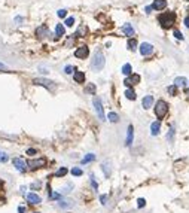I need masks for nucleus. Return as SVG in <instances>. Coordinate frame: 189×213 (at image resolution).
Listing matches in <instances>:
<instances>
[{
    "mask_svg": "<svg viewBox=\"0 0 189 213\" xmlns=\"http://www.w3.org/2000/svg\"><path fill=\"white\" fill-rule=\"evenodd\" d=\"M158 21H159V25L162 27V28H173L174 27V24H176V13L171 11H167V12H162V13H159V17H158Z\"/></svg>",
    "mask_w": 189,
    "mask_h": 213,
    "instance_id": "obj_1",
    "label": "nucleus"
},
{
    "mask_svg": "<svg viewBox=\"0 0 189 213\" xmlns=\"http://www.w3.org/2000/svg\"><path fill=\"white\" fill-rule=\"evenodd\" d=\"M104 64H106V58H104V55H103V52L100 49H97L92 54V58H91V70L100 72V70H103Z\"/></svg>",
    "mask_w": 189,
    "mask_h": 213,
    "instance_id": "obj_2",
    "label": "nucleus"
},
{
    "mask_svg": "<svg viewBox=\"0 0 189 213\" xmlns=\"http://www.w3.org/2000/svg\"><path fill=\"white\" fill-rule=\"evenodd\" d=\"M154 112H155V116L158 118V121H161L162 118H165V115L168 112V103L165 100H158L154 106Z\"/></svg>",
    "mask_w": 189,
    "mask_h": 213,
    "instance_id": "obj_3",
    "label": "nucleus"
},
{
    "mask_svg": "<svg viewBox=\"0 0 189 213\" xmlns=\"http://www.w3.org/2000/svg\"><path fill=\"white\" fill-rule=\"evenodd\" d=\"M92 104H94V109H95V112H97V116L100 118V121H106V116H104V107H103V101L100 100V97L94 95Z\"/></svg>",
    "mask_w": 189,
    "mask_h": 213,
    "instance_id": "obj_4",
    "label": "nucleus"
},
{
    "mask_svg": "<svg viewBox=\"0 0 189 213\" xmlns=\"http://www.w3.org/2000/svg\"><path fill=\"white\" fill-rule=\"evenodd\" d=\"M33 84L34 85H40V87H45L48 88L49 91H54L57 88L55 82L54 80H49V79H45V78H36L33 79Z\"/></svg>",
    "mask_w": 189,
    "mask_h": 213,
    "instance_id": "obj_5",
    "label": "nucleus"
},
{
    "mask_svg": "<svg viewBox=\"0 0 189 213\" xmlns=\"http://www.w3.org/2000/svg\"><path fill=\"white\" fill-rule=\"evenodd\" d=\"M140 75H137V73H131L130 76H125L124 79V85L127 87V88H133L135 87L137 84H140Z\"/></svg>",
    "mask_w": 189,
    "mask_h": 213,
    "instance_id": "obj_6",
    "label": "nucleus"
},
{
    "mask_svg": "<svg viewBox=\"0 0 189 213\" xmlns=\"http://www.w3.org/2000/svg\"><path fill=\"white\" fill-rule=\"evenodd\" d=\"M75 57L79 58V60H87L89 57V48L87 45H82V46H79V48H76Z\"/></svg>",
    "mask_w": 189,
    "mask_h": 213,
    "instance_id": "obj_7",
    "label": "nucleus"
},
{
    "mask_svg": "<svg viewBox=\"0 0 189 213\" xmlns=\"http://www.w3.org/2000/svg\"><path fill=\"white\" fill-rule=\"evenodd\" d=\"M139 52H140V55H143V57L150 55L154 52V45L149 43V42H143L142 45L139 46Z\"/></svg>",
    "mask_w": 189,
    "mask_h": 213,
    "instance_id": "obj_8",
    "label": "nucleus"
},
{
    "mask_svg": "<svg viewBox=\"0 0 189 213\" xmlns=\"http://www.w3.org/2000/svg\"><path fill=\"white\" fill-rule=\"evenodd\" d=\"M45 164H46V159L45 158H39V159H30L27 163V167L30 170H37V168L45 167Z\"/></svg>",
    "mask_w": 189,
    "mask_h": 213,
    "instance_id": "obj_9",
    "label": "nucleus"
},
{
    "mask_svg": "<svg viewBox=\"0 0 189 213\" xmlns=\"http://www.w3.org/2000/svg\"><path fill=\"white\" fill-rule=\"evenodd\" d=\"M101 171H103V174H104L106 179H109L112 176V161L110 159H106V161L101 163Z\"/></svg>",
    "mask_w": 189,
    "mask_h": 213,
    "instance_id": "obj_10",
    "label": "nucleus"
},
{
    "mask_svg": "<svg viewBox=\"0 0 189 213\" xmlns=\"http://www.w3.org/2000/svg\"><path fill=\"white\" fill-rule=\"evenodd\" d=\"M133 140H134V127L130 124L128 128H127V137H125V145L127 146H131L133 145Z\"/></svg>",
    "mask_w": 189,
    "mask_h": 213,
    "instance_id": "obj_11",
    "label": "nucleus"
},
{
    "mask_svg": "<svg viewBox=\"0 0 189 213\" xmlns=\"http://www.w3.org/2000/svg\"><path fill=\"white\" fill-rule=\"evenodd\" d=\"M152 6V9H155V11H164L165 8H167V0H154V3L150 5Z\"/></svg>",
    "mask_w": 189,
    "mask_h": 213,
    "instance_id": "obj_12",
    "label": "nucleus"
},
{
    "mask_svg": "<svg viewBox=\"0 0 189 213\" xmlns=\"http://www.w3.org/2000/svg\"><path fill=\"white\" fill-rule=\"evenodd\" d=\"M13 166L18 171H25L27 170V163L21 158H13Z\"/></svg>",
    "mask_w": 189,
    "mask_h": 213,
    "instance_id": "obj_13",
    "label": "nucleus"
},
{
    "mask_svg": "<svg viewBox=\"0 0 189 213\" xmlns=\"http://www.w3.org/2000/svg\"><path fill=\"white\" fill-rule=\"evenodd\" d=\"M36 36H37L39 39H45L46 36H49V28H48L46 25H40V27H37V30H36Z\"/></svg>",
    "mask_w": 189,
    "mask_h": 213,
    "instance_id": "obj_14",
    "label": "nucleus"
},
{
    "mask_svg": "<svg viewBox=\"0 0 189 213\" xmlns=\"http://www.w3.org/2000/svg\"><path fill=\"white\" fill-rule=\"evenodd\" d=\"M142 106H143V109H150L154 106V95H150V94L145 95L142 100Z\"/></svg>",
    "mask_w": 189,
    "mask_h": 213,
    "instance_id": "obj_15",
    "label": "nucleus"
},
{
    "mask_svg": "<svg viewBox=\"0 0 189 213\" xmlns=\"http://www.w3.org/2000/svg\"><path fill=\"white\" fill-rule=\"evenodd\" d=\"M121 30H122V33L125 34V36H128V37H133V36H134V33H135V32H134V28H133V25H131V24H130V23L124 24V25H122V28H121Z\"/></svg>",
    "mask_w": 189,
    "mask_h": 213,
    "instance_id": "obj_16",
    "label": "nucleus"
},
{
    "mask_svg": "<svg viewBox=\"0 0 189 213\" xmlns=\"http://www.w3.org/2000/svg\"><path fill=\"white\" fill-rule=\"evenodd\" d=\"M27 201L30 203V204H39V203L42 201V198H40L37 194L30 192V194H27Z\"/></svg>",
    "mask_w": 189,
    "mask_h": 213,
    "instance_id": "obj_17",
    "label": "nucleus"
},
{
    "mask_svg": "<svg viewBox=\"0 0 189 213\" xmlns=\"http://www.w3.org/2000/svg\"><path fill=\"white\" fill-rule=\"evenodd\" d=\"M73 79H75V82H76V84H83V82H85V73H83V72H80V70H75V73H73Z\"/></svg>",
    "mask_w": 189,
    "mask_h": 213,
    "instance_id": "obj_18",
    "label": "nucleus"
},
{
    "mask_svg": "<svg viewBox=\"0 0 189 213\" xmlns=\"http://www.w3.org/2000/svg\"><path fill=\"white\" fill-rule=\"evenodd\" d=\"M161 131V121H154L150 124V133L152 136H158Z\"/></svg>",
    "mask_w": 189,
    "mask_h": 213,
    "instance_id": "obj_19",
    "label": "nucleus"
},
{
    "mask_svg": "<svg viewBox=\"0 0 189 213\" xmlns=\"http://www.w3.org/2000/svg\"><path fill=\"white\" fill-rule=\"evenodd\" d=\"M173 85H176V87H186L188 85V79L185 76H177L173 80Z\"/></svg>",
    "mask_w": 189,
    "mask_h": 213,
    "instance_id": "obj_20",
    "label": "nucleus"
},
{
    "mask_svg": "<svg viewBox=\"0 0 189 213\" xmlns=\"http://www.w3.org/2000/svg\"><path fill=\"white\" fill-rule=\"evenodd\" d=\"M137 46H139V43H137V40H135L134 37H130V39L127 40V48H128L130 51H135Z\"/></svg>",
    "mask_w": 189,
    "mask_h": 213,
    "instance_id": "obj_21",
    "label": "nucleus"
},
{
    "mask_svg": "<svg viewBox=\"0 0 189 213\" xmlns=\"http://www.w3.org/2000/svg\"><path fill=\"white\" fill-rule=\"evenodd\" d=\"M73 204H75V203L72 201V200H60V201H58V207H61V209H69V207H73Z\"/></svg>",
    "mask_w": 189,
    "mask_h": 213,
    "instance_id": "obj_22",
    "label": "nucleus"
},
{
    "mask_svg": "<svg viewBox=\"0 0 189 213\" xmlns=\"http://www.w3.org/2000/svg\"><path fill=\"white\" fill-rule=\"evenodd\" d=\"M64 33H66V28H64V25L63 24H57L55 27V39H58L60 36H64Z\"/></svg>",
    "mask_w": 189,
    "mask_h": 213,
    "instance_id": "obj_23",
    "label": "nucleus"
},
{
    "mask_svg": "<svg viewBox=\"0 0 189 213\" xmlns=\"http://www.w3.org/2000/svg\"><path fill=\"white\" fill-rule=\"evenodd\" d=\"M121 72H122L125 76H130L131 73H133V67H131V64L130 63H127V64H124L122 69H121Z\"/></svg>",
    "mask_w": 189,
    "mask_h": 213,
    "instance_id": "obj_24",
    "label": "nucleus"
},
{
    "mask_svg": "<svg viewBox=\"0 0 189 213\" xmlns=\"http://www.w3.org/2000/svg\"><path fill=\"white\" fill-rule=\"evenodd\" d=\"M135 95H137V94H135V91H134L133 88H127V90H125V97H127L128 100H135Z\"/></svg>",
    "mask_w": 189,
    "mask_h": 213,
    "instance_id": "obj_25",
    "label": "nucleus"
},
{
    "mask_svg": "<svg viewBox=\"0 0 189 213\" xmlns=\"http://www.w3.org/2000/svg\"><path fill=\"white\" fill-rule=\"evenodd\" d=\"M92 161H95V155L94 154H87V157L82 158V164H88V163H92Z\"/></svg>",
    "mask_w": 189,
    "mask_h": 213,
    "instance_id": "obj_26",
    "label": "nucleus"
},
{
    "mask_svg": "<svg viewBox=\"0 0 189 213\" xmlns=\"http://www.w3.org/2000/svg\"><path fill=\"white\" fill-rule=\"evenodd\" d=\"M95 91H97V87L94 85V84H89L85 87V92H88V94H92V95H95Z\"/></svg>",
    "mask_w": 189,
    "mask_h": 213,
    "instance_id": "obj_27",
    "label": "nucleus"
},
{
    "mask_svg": "<svg viewBox=\"0 0 189 213\" xmlns=\"http://www.w3.org/2000/svg\"><path fill=\"white\" fill-rule=\"evenodd\" d=\"M107 118H109L110 122H119V115L115 113V112H110L109 115H107Z\"/></svg>",
    "mask_w": 189,
    "mask_h": 213,
    "instance_id": "obj_28",
    "label": "nucleus"
},
{
    "mask_svg": "<svg viewBox=\"0 0 189 213\" xmlns=\"http://www.w3.org/2000/svg\"><path fill=\"white\" fill-rule=\"evenodd\" d=\"M67 174V168L66 167H61V168H58L55 171V176L57 177H63V176H66Z\"/></svg>",
    "mask_w": 189,
    "mask_h": 213,
    "instance_id": "obj_29",
    "label": "nucleus"
},
{
    "mask_svg": "<svg viewBox=\"0 0 189 213\" xmlns=\"http://www.w3.org/2000/svg\"><path fill=\"white\" fill-rule=\"evenodd\" d=\"M85 34H87V27H80L76 34H75V37H85Z\"/></svg>",
    "mask_w": 189,
    "mask_h": 213,
    "instance_id": "obj_30",
    "label": "nucleus"
},
{
    "mask_svg": "<svg viewBox=\"0 0 189 213\" xmlns=\"http://www.w3.org/2000/svg\"><path fill=\"white\" fill-rule=\"evenodd\" d=\"M167 140L170 142V143H173V140H174V128H173V127H170V130H168Z\"/></svg>",
    "mask_w": 189,
    "mask_h": 213,
    "instance_id": "obj_31",
    "label": "nucleus"
},
{
    "mask_svg": "<svg viewBox=\"0 0 189 213\" xmlns=\"http://www.w3.org/2000/svg\"><path fill=\"white\" fill-rule=\"evenodd\" d=\"M173 36H174V37L177 39V40H183V34L180 33L177 28H173Z\"/></svg>",
    "mask_w": 189,
    "mask_h": 213,
    "instance_id": "obj_32",
    "label": "nucleus"
},
{
    "mask_svg": "<svg viewBox=\"0 0 189 213\" xmlns=\"http://www.w3.org/2000/svg\"><path fill=\"white\" fill-rule=\"evenodd\" d=\"M82 168H79V167H75V168H72V174L73 176H82Z\"/></svg>",
    "mask_w": 189,
    "mask_h": 213,
    "instance_id": "obj_33",
    "label": "nucleus"
},
{
    "mask_svg": "<svg viewBox=\"0 0 189 213\" xmlns=\"http://www.w3.org/2000/svg\"><path fill=\"white\" fill-rule=\"evenodd\" d=\"M89 182H91V185H92V188H94V191H98V183H97V180H95V177L94 176H91L89 177Z\"/></svg>",
    "mask_w": 189,
    "mask_h": 213,
    "instance_id": "obj_34",
    "label": "nucleus"
},
{
    "mask_svg": "<svg viewBox=\"0 0 189 213\" xmlns=\"http://www.w3.org/2000/svg\"><path fill=\"white\" fill-rule=\"evenodd\" d=\"M73 24H75V18H73V17H69V18H66L64 25H67V27H72Z\"/></svg>",
    "mask_w": 189,
    "mask_h": 213,
    "instance_id": "obj_35",
    "label": "nucleus"
},
{
    "mask_svg": "<svg viewBox=\"0 0 189 213\" xmlns=\"http://www.w3.org/2000/svg\"><path fill=\"white\" fill-rule=\"evenodd\" d=\"M75 70H76V69L73 67V66H66V67H64V73H66V75H72V73H75Z\"/></svg>",
    "mask_w": 189,
    "mask_h": 213,
    "instance_id": "obj_36",
    "label": "nucleus"
},
{
    "mask_svg": "<svg viewBox=\"0 0 189 213\" xmlns=\"http://www.w3.org/2000/svg\"><path fill=\"white\" fill-rule=\"evenodd\" d=\"M167 91L171 94V95H176V94H177V87H176V85H171V87L167 88Z\"/></svg>",
    "mask_w": 189,
    "mask_h": 213,
    "instance_id": "obj_37",
    "label": "nucleus"
},
{
    "mask_svg": "<svg viewBox=\"0 0 189 213\" xmlns=\"http://www.w3.org/2000/svg\"><path fill=\"white\" fill-rule=\"evenodd\" d=\"M8 159H9L8 154H6V152H2V151H0V163H6Z\"/></svg>",
    "mask_w": 189,
    "mask_h": 213,
    "instance_id": "obj_38",
    "label": "nucleus"
},
{
    "mask_svg": "<svg viewBox=\"0 0 189 213\" xmlns=\"http://www.w3.org/2000/svg\"><path fill=\"white\" fill-rule=\"evenodd\" d=\"M145 206H146V200H145V198H139V200H137V207H139V209H143Z\"/></svg>",
    "mask_w": 189,
    "mask_h": 213,
    "instance_id": "obj_39",
    "label": "nucleus"
},
{
    "mask_svg": "<svg viewBox=\"0 0 189 213\" xmlns=\"http://www.w3.org/2000/svg\"><path fill=\"white\" fill-rule=\"evenodd\" d=\"M57 15H58L60 18H67V11L66 9H60V11L57 12Z\"/></svg>",
    "mask_w": 189,
    "mask_h": 213,
    "instance_id": "obj_40",
    "label": "nucleus"
},
{
    "mask_svg": "<svg viewBox=\"0 0 189 213\" xmlns=\"http://www.w3.org/2000/svg\"><path fill=\"white\" fill-rule=\"evenodd\" d=\"M183 25H185L186 28H189V15L185 18V20H183Z\"/></svg>",
    "mask_w": 189,
    "mask_h": 213,
    "instance_id": "obj_41",
    "label": "nucleus"
},
{
    "mask_svg": "<svg viewBox=\"0 0 189 213\" xmlns=\"http://www.w3.org/2000/svg\"><path fill=\"white\" fill-rule=\"evenodd\" d=\"M34 154H37L36 149H27V155H34Z\"/></svg>",
    "mask_w": 189,
    "mask_h": 213,
    "instance_id": "obj_42",
    "label": "nucleus"
},
{
    "mask_svg": "<svg viewBox=\"0 0 189 213\" xmlns=\"http://www.w3.org/2000/svg\"><path fill=\"white\" fill-rule=\"evenodd\" d=\"M100 201H101V204H106V201H107V195H101Z\"/></svg>",
    "mask_w": 189,
    "mask_h": 213,
    "instance_id": "obj_43",
    "label": "nucleus"
},
{
    "mask_svg": "<svg viewBox=\"0 0 189 213\" xmlns=\"http://www.w3.org/2000/svg\"><path fill=\"white\" fill-rule=\"evenodd\" d=\"M6 70H8V67H6L3 63H0V72H6Z\"/></svg>",
    "mask_w": 189,
    "mask_h": 213,
    "instance_id": "obj_44",
    "label": "nucleus"
},
{
    "mask_svg": "<svg viewBox=\"0 0 189 213\" xmlns=\"http://www.w3.org/2000/svg\"><path fill=\"white\" fill-rule=\"evenodd\" d=\"M152 11H154V9H152V6H146V13H150Z\"/></svg>",
    "mask_w": 189,
    "mask_h": 213,
    "instance_id": "obj_45",
    "label": "nucleus"
},
{
    "mask_svg": "<svg viewBox=\"0 0 189 213\" xmlns=\"http://www.w3.org/2000/svg\"><path fill=\"white\" fill-rule=\"evenodd\" d=\"M15 21H17V23H22V18H21V17H17V18H15Z\"/></svg>",
    "mask_w": 189,
    "mask_h": 213,
    "instance_id": "obj_46",
    "label": "nucleus"
},
{
    "mask_svg": "<svg viewBox=\"0 0 189 213\" xmlns=\"http://www.w3.org/2000/svg\"><path fill=\"white\" fill-rule=\"evenodd\" d=\"M25 212V209H24V207H20V209H18V213H24Z\"/></svg>",
    "mask_w": 189,
    "mask_h": 213,
    "instance_id": "obj_47",
    "label": "nucleus"
},
{
    "mask_svg": "<svg viewBox=\"0 0 189 213\" xmlns=\"http://www.w3.org/2000/svg\"><path fill=\"white\" fill-rule=\"evenodd\" d=\"M2 183H3V182H2V180H0V186H2Z\"/></svg>",
    "mask_w": 189,
    "mask_h": 213,
    "instance_id": "obj_48",
    "label": "nucleus"
},
{
    "mask_svg": "<svg viewBox=\"0 0 189 213\" xmlns=\"http://www.w3.org/2000/svg\"><path fill=\"white\" fill-rule=\"evenodd\" d=\"M188 85H189V80H188Z\"/></svg>",
    "mask_w": 189,
    "mask_h": 213,
    "instance_id": "obj_49",
    "label": "nucleus"
}]
</instances>
